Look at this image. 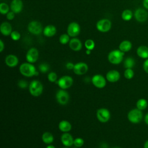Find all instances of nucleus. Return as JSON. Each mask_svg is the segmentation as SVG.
Listing matches in <instances>:
<instances>
[{"label":"nucleus","instance_id":"obj_1","mask_svg":"<svg viewBox=\"0 0 148 148\" xmlns=\"http://www.w3.org/2000/svg\"><path fill=\"white\" fill-rule=\"evenodd\" d=\"M19 71L20 73L25 77H32L36 76L39 74L38 72L36 71L35 66L29 62H24L20 65L19 67Z\"/></svg>","mask_w":148,"mask_h":148},{"label":"nucleus","instance_id":"obj_2","mask_svg":"<svg viewBox=\"0 0 148 148\" xmlns=\"http://www.w3.org/2000/svg\"><path fill=\"white\" fill-rule=\"evenodd\" d=\"M28 89L30 94L32 96L39 97L43 92V86L40 81L34 80L29 84Z\"/></svg>","mask_w":148,"mask_h":148},{"label":"nucleus","instance_id":"obj_3","mask_svg":"<svg viewBox=\"0 0 148 148\" xmlns=\"http://www.w3.org/2000/svg\"><path fill=\"white\" fill-rule=\"evenodd\" d=\"M124 56V53L120 50H113L108 54V59L110 63L114 65H117L122 62Z\"/></svg>","mask_w":148,"mask_h":148},{"label":"nucleus","instance_id":"obj_4","mask_svg":"<svg viewBox=\"0 0 148 148\" xmlns=\"http://www.w3.org/2000/svg\"><path fill=\"white\" fill-rule=\"evenodd\" d=\"M143 117L142 110L138 109H133L131 110L128 114L127 118L128 120L133 124H138L140 123Z\"/></svg>","mask_w":148,"mask_h":148},{"label":"nucleus","instance_id":"obj_5","mask_svg":"<svg viewBox=\"0 0 148 148\" xmlns=\"http://www.w3.org/2000/svg\"><path fill=\"white\" fill-rule=\"evenodd\" d=\"M73 83V78L68 75L61 77L57 81V84L61 89L66 90L71 87Z\"/></svg>","mask_w":148,"mask_h":148},{"label":"nucleus","instance_id":"obj_6","mask_svg":"<svg viewBox=\"0 0 148 148\" xmlns=\"http://www.w3.org/2000/svg\"><path fill=\"white\" fill-rule=\"evenodd\" d=\"M56 98L57 102L61 105H66L69 101L68 92L63 89H60L56 92Z\"/></svg>","mask_w":148,"mask_h":148},{"label":"nucleus","instance_id":"obj_7","mask_svg":"<svg viewBox=\"0 0 148 148\" xmlns=\"http://www.w3.org/2000/svg\"><path fill=\"white\" fill-rule=\"evenodd\" d=\"M97 119L101 123L108 122L110 119V113L109 110L105 108H101L97 110L96 113Z\"/></svg>","mask_w":148,"mask_h":148},{"label":"nucleus","instance_id":"obj_8","mask_svg":"<svg viewBox=\"0 0 148 148\" xmlns=\"http://www.w3.org/2000/svg\"><path fill=\"white\" fill-rule=\"evenodd\" d=\"M27 28L28 31L34 35H39L43 30L41 23L38 21H32L29 22Z\"/></svg>","mask_w":148,"mask_h":148},{"label":"nucleus","instance_id":"obj_9","mask_svg":"<svg viewBox=\"0 0 148 148\" xmlns=\"http://www.w3.org/2000/svg\"><path fill=\"white\" fill-rule=\"evenodd\" d=\"M97 29L101 32H108L112 27L111 21L106 18L99 20L96 24Z\"/></svg>","mask_w":148,"mask_h":148},{"label":"nucleus","instance_id":"obj_10","mask_svg":"<svg viewBox=\"0 0 148 148\" xmlns=\"http://www.w3.org/2000/svg\"><path fill=\"white\" fill-rule=\"evenodd\" d=\"M135 20L139 23H144L148 18V12L144 8H137L134 14Z\"/></svg>","mask_w":148,"mask_h":148},{"label":"nucleus","instance_id":"obj_11","mask_svg":"<svg viewBox=\"0 0 148 148\" xmlns=\"http://www.w3.org/2000/svg\"><path fill=\"white\" fill-rule=\"evenodd\" d=\"M92 84L98 88H102L105 87L106 84V79L100 74H96L94 75L91 79Z\"/></svg>","mask_w":148,"mask_h":148},{"label":"nucleus","instance_id":"obj_12","mask_svg":"<svg viewBox=\"0 0 148 148\" xmlns=\"http://www.w3.org/2000/svg\"><path fill=\"white\" fill-rule=\"evenodd\" d=\"M39 57V51L35 47H32L29 49L27 52L25 58L28 62L34 63L35 62Z\"/></svg>","mask_w":148,"mask_h":148},{"label":"nucleus","instance_id":"obj_13","mask_svg":"<svg viewBox=\"0 0 148 148\" xmlns=\"http://www.w3.org/2000/svg\"><path fill=\"white\" fill-rule=\"evenodd\" d=\"M80 31L79 24L76 22H72L69 23L67 28V34L71 37H75L77 36Z\"/></svg>","mask_w":148,"mask_h":148},{"label":"nucleus","instance_id":"obj_14","mask_svg":"<svg viewBox=\"0 0 148 148\" xmlns=\"http://www.w3.org/2000/svg\"><path fill=\"white\" fill-rule=\"evenodd\" d=\"M88 70V66L87 64L83 62H80L75 64L73 69L74 73L77 75H83L86 73Z\"/></svg>","mask_w":148,"mask_h":148},{"label":"nucleus","instance_id":"obj_15","mask_svg":"<svg viewBox=\"0 0 148 148\" xmlns=\"http://www.w3.org/2000/svg\"><path fill=\"white\" fill-rule=\"evenodd\" d=\"M120 78V74L117 70H110L108 71L106 75V80L111 83H115L119 81Z\"/></svg>","mask_w":148,"mask_h":148},{"label":"nucleus","instance_id":"obj_16","mask_svg":"<svg viewBox=\"0 0 148 148\" xmlns=\"http://www.w3.org/2000/svg\"><path fill=\"white\" fill-rule=\"evenodd\" d=\"M61 141L62 145L66 147H71L73 145V138L68 132H64L61 136Z\"/></svg>","mask_w":148,"mask_h":148},{"label":"nucleus","instance_id":"obj_17","mask_svg":"<svg viewBox=\"0 0 148 148\" xmlns=\"http://www.w3.org/2000/svg\"><path fill=\"white\" fill-rule=\"evenodd\" d=\"M5 62L7 66L10 68H13L18 65V58L14 54H9L6 57Z\"/></svg>","mask_w":148,"mask_h":148},{"label":"nucleus","instance_id":"obj_18","mask_svg":"<svg viewBox=\"0 0 148 148\" xmlns=\"http://www.w3.org/2000/svg\"><path fill=\"white\" fill-rule=\"evenodd\" d=\"M23 8V3L21 0H12L10 3V10L14 13L21 12Z\"/></svg>","mask_w":148,"mask_h":148},{"label":"nucleus","instance_id":"obj_19","mask_svg":"<svg viewBox=\"0 0 148 148\" xmlns=\"http://www.w3.org/2000/svg\"><path fill=\"white\" fill-rule=\"evenodd\" d=\"M69 46L70 49L73 51H80L82 48V43L80 40L77 38H73L71 39L69 42Z\"/></svg>","mask_w":148,"mask_h":148},{"label":"nucleus","instance_id":"obj_20","mask_svg":"<svg viewBox=\"0 0 148 148\" xmlns=\"http://www.w3.org/2000/svg\"><path fill=\"white\" fill-rule=\"evenodd\" d=\"M0 31L1 34L4 36L10 35L12 32V28L10 24L8 22H3L0 26Z\"/></svg>","mask_w":148,"mask_h":148},{"label":"nucleus","instance_id":"obj_21","mask_svg":"<svg viewBox=\"0 0 148 148\" xmlns=\"http://www.w3.org/2000/svg\"><path fill=\"white\" fill-rule=\"evenodd\" d=\"M57 32L56 28L53 25H47L46 26L43 30V35L46 37L53 36Z\"/></svg>","mask_w":148,"mask_h":148},{"label":"nucleus","instance_id":"obj_22","mask_svg":"<svg viewBox=\"0 0 148 148\" xmlns=\"http://www.w3.org/2000/svg\"><path fill=\"white\" fill-rule=\"evenodd\" d=\"M136 54L140 58H148V47L145 45L139 46L136 49Z\"/></svg>","mask_w":148,"mask_h":148},{"label":"nucleus","instance_id":"obj_23","mask_svg":"<svg viewBox=\"0 0 148 148\" xmlns=\"http://www.w3.org/2000/svg\"><path fill=\"white\" fill-rule=\"evenodd\" d=\"M59 130L63 132H68L71 131L72 128V125L67 120H62L58 124Z\"/></svg>","mask_w":148,"mask_h":148},{"label":"nucleus","instance_id":"obj_24","mask_svg":"<svg viewBox=\"0 0 148 148\" xmlns=\"http://www.w3.org/2000/svg\"><path fill=\"white\" fill-rule=\"evenodd\" d=\"M132 43L130 40H124L120 43L119 48L121 51L125 53L129 51L132 49Z\"/></svg>","mask_w":148,"mask_h":148},{"label":"nucleus","instance_id":"obj_25","mask_svg":"<svg viewBox=\"0 0 148 148\" xmlns=\"http://www.w3.org/2000/svg\"><path fill=\"white\" fill-rule=\"evenodd\" d=\"M42 141L47 145H50L54 141V136L50 132H45L42 135Z\"/></svg>","mask_w":148,"mask_h":148},{"label":"nucleus","instance_id":"obj_26","mask_svg":"<svg viewBox=\"0 0 148 148\" xmlns=\"http://www.w3.org/2000/svg\"><path fill=\"white\" fill-rule=\"evenodd\" d=\"M135 64V60L132 57H127L124 61V66L125 69H132Z\"/></svg>","mask_w":148,"mask_h":148},{"label":"nucleus","instance_id":"obj_27","mask_svg":"<svg viewBox=\"0 0 148 148\" xmlns=\"http://www.w3.org/2000/svg\"><path fill=\"white\" fill-rule=\"evenodd\" d=\"M133 16L132 12L130 9H125L121 13V18L123 20L128 21L131 20Z\"/></svg>","mask_w":148,"mask_h":148},{"label":"nucleus","instance_id":"obj_28","mask_svg":"<svg viewBox=\"0 0 148 148\" xmlns=\"http://www.w3.org/2000/svg\"><path fill=\"white\" fill-rule=\"evenodd\" d=\"M136 105L137 109H138L140 110H143L147 108V102L145 99L140 98L138 100V101L136 102Z\"/></svg>","mask_w":148,"mask_h":148},{"label":"nucleus","instance_id":"obj_29","mask_svg":"<svg viewBox=\"0 0 148 148\" xmlns=\"http://www.w3.org/2000/svg\"><path fill=\"white\" fill-rule=\"evenodd\" d=\"M9 12V5L5 2H1L0 3V13L2 14H6Z\"/></svg>","mask_w":148,"mask_h":148},{"label":"nucleus","instance_id":"obj_30","mask_svg":"<svg viewBox=\"0 0 148 148\" xmlns=\"http://www.w3.org/2000/svg\"><path fill=\"white\" fill-rule=\"evenodd\" d=\"M71 39H69V35L67 34H62L59 38V42L62 45H65L69 42Z\"/></svg>","mask_w":148,"mask_h":148},{"label":"nucleus","instance_id":"obj_31","mask_svg":"<svg viewBox=\"0 0 148 148\" xmlns=\"http://www.w3.org/2000/svg\"><path fill=\"white\" fill-rule=\"evenodd\" d=\"M84 46L86 48V49L92 50L95 47V42L92 39H87L84 42Z\"/></svg>","mask_w":148,"mask_h":148},{"label":"nucleus","instance_id":"obj_32","mask_svg":"<svg viewBox=\"0 0 148 148\" xmlns=\"http://www.w3.org/2000/svg\"><path fill=\"white\" fill-rule=\"evenodd\" d=\"M38 69L40 72L43 73H46L49 71L50 66L49 64L46 63H42L39 65Z\"/></svg>","mask_w":148,"mask_h":148},{"label":"nucleus","instance_id":"obj_33","mask_svg":"<svg viewBox=\"0 0 148 148\" xmlns=\"http://www.w3.org/2000/svg\"><path fill=\"white\" fill-rule=\"evenodd\" d=\"M124 76L127 79H131L134 76V71L132 69H126L124 72Z\"/></svg>","mask_w":148,"mask_h":148},{"label":"nucleus","instance_id":"obj_34","mask_svg":"<svg viewBox=\"0 0 148 148\" xmlns=\"http://www.w3.org/2000/svg\"><path fill=\"white\" fill-rule=\"evenodd\" d=\"M48 80L51 83L56 82L57 79V75L54 72H50L47 75Z\"/></svg>","mask_w":148,"mask_h":148},{"label":"nucleus","instance_id":"obj_35","mask_svg":"<svg viewBox=\"0 0 148 148\" xmlns=\"http://www.w3.org/2000/svg\"><path fill=\"white\" fill-rule=\"evenodd\" d=\"M73 145L77 147H80L84 145V140L81 138H76L74 139Z\"/></svg>","mask_w":148,"mask_h":148},{"label":"nucleus","instance_id":"obj_36","mask_svg":"<svg viewBox=\"0 0 148 148\" xmlns=\"http://www.w3.org/2000/svg\"><path fill=\"white\" fill-rule=\"evenodd\" d=\"M10 37L12 39V40L16 41V40H18L20 39L21 35L18 31H13L12 32V33L10 34Z\"/></svg>","mask_w":148,"mask_h":148},{"label":"nucleus","instance_id":"obj_37","mask_svg":"<svg viewBox=\"0 0 148 148\" xmlns=\"http://www.w3.org/2000/svg\"><path fill=\"white\" fill-rule=\"evenodd\" d=\"M18 86L21 88H26L29 86L28 82L25 80H20L18 82Z\"/></svg>","mask_w":148,"mask_h":148},{"label":"nucleus","instance_id":"obj_38","mask_svg":"<svg viewBox=\"0 0 148 148\" xmlns=\"http://www.w3.org/2000/svg\"><path fill=\"white\" fill-rule=\"evenodd\" d=\"M14 16H15V13L13 12H12V10L9 11L6 14V18L9 20H12L14 18Z\"/></svg>","mask_w":148,"mask_h":148},{"label":"nucleus","instance_id":"obj_39","mask_svg":"<svg viewBox=\"0 0 148 148\" xmlns=\"http://www.w3.org/2000/svg\"><path fill=\"white\" fill-rule=\"evenodd\" d=\"M143 68L144 71L148 73V58L146 59V60L144 61L143 64Z\"/></svg>","mask_w":148,"mask_h":148},{"label":"nucleus","instance_id":"obj_40","mask_svg":"<svg viewBox=\"0 0 148 148\" xmlns=\"http://www.w3.org/2000/svg\"><path fill=\"white\" fill-rule=\"evenodd\" d=\"M74 66H75V64H73V63L71 62H67V63L66 64V65H65V66H66V69H69V70L73 69Z\"/></svg>","mask_w":148,"mask_h":148},{"label":"nucleus","instance_id":"obj_41","mask_svg":"<svg viewBox=\"0 0 148 148\" xmlns=\"http://www.w3.org/2000/svg\"><path fill=\"white\" fill-rule=\"evenodd\" d=\"M142 3L144 8L146 10H148V0H143Z\"/></svg>","mask_w":148,"mask_h":148},{"label":"nucleus","instance_id":"obj_42","mask_svg":"<svg viewBox=\"0 0 148 148\" xmlns=\"http://www.w3.org/2000/svg\"><path fill=\"white\" fill-rule=\"evenodd\" d=\"M5 48V45L2 40H0V51L2 52Z\"/></svg>","mask_w":148,"mask_h":148},{"label":"nucleus","instance_id":"obj_43","mask_svg":"<svg viewBox=\"0 0 148 148\" xmlns=\"http://www.w3.org/2000/svg\"><path fill=\"white\" fill-rule=\"evenodd\" d=\"M145 121L147 125H148V113L145 116Z\"/></svg>","mask_w":148,"mask_h":148},{"label":"nucleus","instance_id":"obj_44","mask_svg":"<svg viewBox=\"0 0 148 148\" xmlns=\"http://www.w3.org/2000/svg\"><path fill=\"white\" fill-rule=\"evenodd\" d=\"M143 148H148V140L145 141L143 145Z\"/></svg>","mask_w":148,"mask_h":148},{"label":"nucleus","instance_id":"obj_45","mask_svg":"<svg viewBox=\"0 0 148 148\" xmlns=\"http://www.w3.org/2000/svg\"><path fill=\"white\" fill-rule=\"evenodd\" d=\"M46 148H56V147L52 145H49Z\"/></svg>","mask_w":148,"mask_h":148},{"label":"nucleus","instance_id":"obj_46","mask_svg":"<svg viewBox=\"0 0 148 148\" xmlns=\"http://www.w3.org/2000/svg\"><path fill=\"white\" fill-rule=\"evenodd\" d=\"M91 53V50H87V49L86 51V54H87V55L90 54Z\"/></svg>","mask_w":148,"mask_h":148},{"label":"nucleus","instance_id":"obj_47","mask_svg":"<svg viewBox=\"0 0 148 148\" xmlns=\"http://www.w3.org/2000/svg\"><path fill=\"white\" fill-rule=\"evenodd\" d=\"M112 148H120V147H113Z\"/></svg>","mask_w":148,"mask_h":148},{"label":"nucleus","instance_id":"obj_48","mask_svg":"<svg viewBox=\"0 0 148 148\" xmlns=\"http://www.w3.org/2000/svg\"><path fill=\"white\" fill-rule=\"evenodd\" d=\"M63 148H69V147H66V146H65V147H63Z\"/></svg>","mask_w":148,"mask_h":148}]
</instances>
